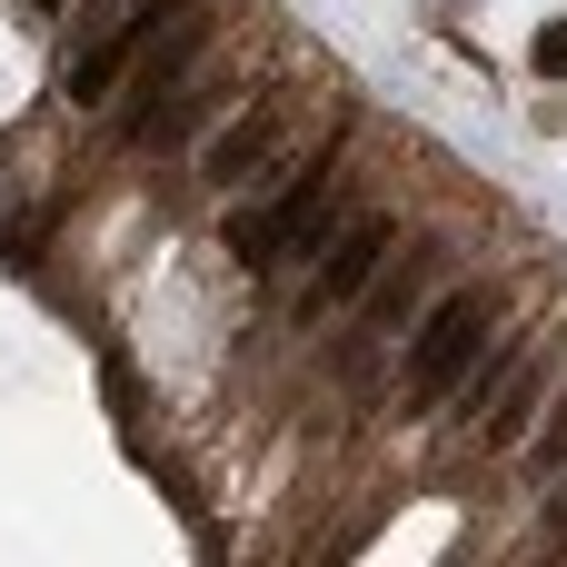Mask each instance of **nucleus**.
Here are the masks:
<instances>
[{
  "mask_svg": "<svg viewBox=\"0 0 567 567\" xmlns=\"http://www.w3.org/2000/svg\"><path fill=\"white\" fill-rule=\"evenodd\" d=\"M488 349H498V289H449V299L419 319V339H409V369H399V419H419V409H439L449 389L488 379Z\"/></svg>",
  "mask_w": 567,
  "mask_h": 567,
  "instance_id": "f257e3e1",
  "label": "nucleus"
},
{
  "mask_svg": "<svg viewBox=\"0 0 567 567\" xmlns=\"http://www.w3.org/2000/svg\"><path fill=\"white\" fill-rule=\"evenodd\" d=\"M538 399H548V359H538V349H508V359L468 389L478 439H488V449H528V439H538Z\"/></svg>",
  "mask_w": 567,
  "mask_h": 567,
  "instance_id": "39448f33",
  "label": "nucleus"
},
{
  "mask_svg": "<svg viewBox=\"0 0 567 567\" xmlns=\"http://www.w3.org/2000/svg\"><path fill=\"white\" fill-rule=\"evenodd\" d=\"M528 60H538V80H567V20H548V30L528 40Z\"/></svg>",
  "mask_w": 567,
  "mask_h": 567,
  "instance_id": "6e6552de",
  "label": "nucleus"
},
{
  "mask_svg": "<svg viewBox=\"0 0 567 567\" xmlns=\"http://www.w3.org/2000/svg\"><path fill=\"white\" fill-rule=\"evenodd\" d=\"M159 20H169V0H120L90 40H70V60H60V90L80 100V110H100L140 60H150V40H159Z\"/></svg>",
  "mask_w": 567,
  "mask_h": 567,
  "instance_id": "7ed1b4c3",
  "label": "nucleus"
},
{
  "mask_svg": "<svg viewBox=\"0 0 567 567\" xmlns=\"http://www.w3.org/2000/svg\"><path fill=\"white\" fill-rule=\"evenodd\" d=\"M40 10H60V0H40Z\"/></svg>",
  "mask_w": 567,
  "mask_h": 567,
  "instance_id": "9d476101",
  "label": "nucleus"
},
{
  "mask_svg": "<svg viewBox=\"0 0 567 567\" xmlns=\"http://www.w3.org/2000/svg\"><path fill=\"white\" fill-rule=\"evenodd\" d=\"M389 249H399V229H389V209H359V219H339L329 239H319V269H309V289H299V319H329V309H349L379 269H389Z\"/></svg>",
  "mask_w": 567,
  "mask_h": 567,
  "instance_id": "20e7f679",
  "label": "nucleus"
},
{
  "mask_svg": "<svg viewBox=\"0 0 567 567\" xmlns=\"http://www.w3.org/2000/svg\"><path fill=\"white\" fill-rule=\"evenodd\" d=\"M548 528H558V538H567V488H558V508H548Z\"/></svg>",
  "mask_w": 567,
  "mask_h": 567,
  "instance_id": "1a4fd4ad",
  "label": "nucleus"
},
{
  "mask_svg": "<svg viewBox=\"0 0 567 567\" xmlns=\"http://www.w3.org/2000/svg\"><path fill=\"white\" fill-rule=\"evenodd\" d=\"M339 150H349V130H329V140L309 150V169H299L279 199H259V209H239V219H229L239 269H279L289 249H319V239L339 229Z\"/></svg>",
  "mask_w": 567,
  "mask_h": 567,
  "instance_id": "f03ea898",
  "label": "nucleus"
},
{
  "mask_svg": "<svg viewBox=\"0 0 567 567\" xmlns=\"http://www.w3.org/2000/svg\"><path fill=\"white\" fill-rule=\"evenodd\" d=\"M528 458H538V478H567V399H558V419L528 439Z\"/></svg>",
  "mask_w": 567,
  "mask_h": 567,
  "instance_id": "0eeeda50",
  "label": "nucleus"
},
{
  "mask_svg": "<svg viewBox=\"0 0 567 567\" xmlns=\"http://www.w3.org/2000/svg\"><path fill=\"white\" fill-rule=\"evenodd\" d=\"M279 140H289V90H259V100H249V110L199 150V179H209V189H249V179L269 169Z\"/></svg>",
  "mask_w": 567,
  "mask_h": 567,
  "instance_id": "423d86ee",
  "label": "nucleus"
}]
</instances>
